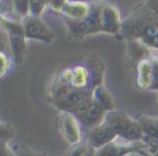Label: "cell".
<instances>
[{"label": "cell", "instance_id": "cb8c5ba5", "mask_svg": "<svg viewBox=\"0 0 158 156\" xmlns=\"http://www.w3.org/2000/svg\"><path fill=\"white\" fill-rule=\"evenodd\" d=\"M145 5L148 8L152 15H153V18L156 22V24H158V0H146Z\"/></svg>", "mask_w": 158, "mask_h": 156}, {"label": "cell", "instance_id": "d4e9b609", "mask_svg": "<svg viewBox=\"0 0 158 156\" xmlns=\"http://www.w3.org/2000/svg\"><path fill=\"white\" fill-rule=\"evenodd\" d=\"M1 156H18V154L8 145L7 142L2 141V146H1Z\"/></svg>", "mask_w": 158, "mask_h": 156}, {"label": "cell", "instance_id": "7c38bea8", "mask_svg": "<svg viewBox=\"0 0 158 156\" xmlns=\"http://www.w3.org/2000/svg\"><path fill=\"white\" fill-rule=\"evenodd\" d=\"M106 111L104 109H102L100 106H98L97 103L93 102L91 108L89 109V111L87 112V114L80 119V123L87 127L89 130H92L93 128L98 127L99 125H101L104 122L106 115Z\"/></svg>", "mask_w": 158, "mask_h": 156}, {"label": "cell", "instance_id": "ba28073f", "mask_svg": "<svg viewBox=\"0 0 158 156\" xmlns=\"http://www.w3.org/2000/svg\"><path fill=\"white\" fill-rule=\"evenodd\" d=\"M118 136L116 132L110 127V125L103 122L101 125L93 128L92 130H89L87 141L90 144V146L94 150H100L105 145L114 142Z\"/></svg>", "mask_w": 158, "mask_h": 156}, {"label": "cell", "instance_id": "484cf974", "mask_svg": "<svg viewBox=\"0 0 158 156\" xmlns=\"http://www.w3.org/2000/svg\"><path fill=\"white\" fill-rule=\"evenodd\" d=\"M18 156H39L37 153H35L34 151H31V149H28L27 146H21L19 149V151L16 152Z\"/></svg>", "mask_w": 158, "mask_h": 156}, {"label": "cell", "instance_id": "52a82bcc", "mask_svg": "<svg viewBox=\"0 0 158 156\" xmlns=\"http://www.w3.org/2000/svg\"><path fill=\"white\" fill-rule=\"evenodd\" d=\"M60 130L65 139L72 144L82 141L80 121L72 112H63L59 119Z\"/></svg>", "mask_w": 158, "mask_h": 156}, {"label": "cell", "instance_id": "3957f363", "mask_svg": "<svg viewBox=\"0 0 158 156\" xmlns=\"http://www.w3.org/2000/svg\"><path fill=\"white\" fill-rule=\"evenodd\" d=\"M103 5L104 2H102V0L92 1V10L85 20L72 21L64 18V22L73 38L84 39L87 36L101 33V9Z\"/></svg>", "mask_w": 158, "mask_h": 156}, {"label": "cell", "instance_id": "9a60e30c", "mask_svg": "<svg viewBox=\"0 0 158 156\" xmlns=\"http://www.w3.org/2000/svg\"><path fill=\"white\" fill-rule=\"evenodd\" d=\"M136 121L140 124L145 137L158 139V117L139 115Z\"/></svg>", "mask_w": 158, "mask_h": 156}, {"label": "cell", "instance_id": "30bf717a", "mask_svg": "<svg viewBox=\"0 0 158 156\" xmlns=\"http://www.w3.org/2000/svg\"><path fill=\"white\" fill-rule=\"evenodd\" d=\"M92 94L90 89H77L73 88L70 93L64 98L63 100L54 103L56 108H59L63 112H74L75 109L85 99L89 97Z\"/></svg>", "mask_w": 158, "mask_h": 156}, {"label": "cell", "instance_id": "ac0fdd59", "mask_svg": "<svg viewBox=\"0 0 158 156\" xmlns=\"http://www.w3.org/2000/svg\"><path fill=\"white\" fill-rule=\"evenodd\" d=\"M29 2L31 0H12V10L15 15L20 16L22 20L29 15Z\"/></svg>", "mask_w": 158, "mask_h": 156}, {"label": "cell", "instance_id": "6da1fadb", "mask_svg": "<svg viewBox=\"0 0 158 156\" xmlns=\"http://www.w3.org/2000/svg\"><path fill=\"white\" fill-rule=\"evenodd\" d=\"M153 15L145 2L136 6L132 13L121 24L119 39L121 40H142L149 25L155 24Z\"/></svg>", "mask_w": 158, "mask_h": 156}, {"label": "cell", "instance_id": "5bb4252c", "mask_svg": "<svg viewBox=\"0 0 158 156\" xmlns=\"http://www.w3.org/2000/svg\"><path fill=\"white\" fill-rule=\"evenodd\" d=\"M72 70L73 74L70 85L77 89H90V79H89L88 68L85 65L78 64V65L73 66Z\"/></svg>", "mask_w": 158, "mask_h": 156}, {"label": "cell", "instance_id": "e0dca14e", "mask_svg": "<svg viewBox=\"0 0 158 156\" xmlns=\"http://www.w3.org/2000/svg\"><path fill=\"white\" fill-rule=\"evenodd\" d=\"M91 150H92V147L90 146L88 141L82 140L81 142L72 145L67 156H89Z\"/></svg>", "mask_w": 158, "mask_h": 156}, {"label": "cell", "instance_id": "603a6c76", "mask_svg": "<svg viewBox=\"0 0 158 156\" xmlns=\"http://www.w3.org/2000/svg\"><path fill=\"white\" fill-rule=\"evenodd\" d=\"M69 0H49V8L52 10L53 12L56 13H62L64 7Z\"/></svg>", "mask_w": 158, "mask_h": 156}, {"label": "cell", "instance_id": "7402d4cb", "mask_svg": "<svg viewBox=\"0 0 158 156\" xmlns=\"http://www.w3.org/2000/svg\"><path fill=\"white\" fill-rule=\"evenodd\" d=\"M0 61H1L0 76H1V78H5L6 74L9 72L10 68H11V59L9 58V56L6 53L1 52L0 53Z\"/></svg>", "mask_w": 158, "mask_h": 156}, {"label": "cell", "instance_id": "ffe728a7", "mask_svg": "<svg viewBox=\"0 0 158 156\" xmlns=\"http://www.w3.org/2000/svg\"><path fill=\"white\" fill-rule=\"evenodd\" d=\"M92 103H93V100H92V94H91V95L89 96L87 99H85L84 101L81 102V103L79 104V106L77 107L76 109H75V111L73 113H74L75 116H76L77 119L80 121V119H81L82 117H84L85 115L87 114V112H88L89 109L91 108Z\"/></svg>", "mask_w": 158, "mask_h": 156}, {"label": "cell", "instance_id": "277c9868", "mask_svg": "<svg viewBox=\"0 0 158 156\" xmlns=\"http://www.w3.org/2000/svg\"><path fill=\"white\" fill-rule=\"evenodd\" d=\"M1 26L7 31L8 39L11 46L12 56L15 64H21L26 54V36L22 22H18L1 14Z\"/></svg>", "mask_w": 158, "mask_h": 156}, {"label": "cell", "instance_id": "d6986e66", "mask_svg": "<svg viewBox=\"0 0 158 156\" xmlns=\"http://www.w3.org/2000/svg\"><path fill=\"white\" fill-rule=\"evenodd\" d=\"M47 7H49V0H31L29 2L31 15L40 16Z\"/></svg>", "mask_w": 158, "mask_h": 156}, {"label": "cell", "instance_id": "4316f807", "mask_svg": "<svg viewBox=\"0 0 158 156\" xmlns=\"http://www.w3.org/2000/svg\"><path fill=\"white\" fill-rule=\"evenodd\" d=\"M89 156H97V152H95V150L94 149H92L91 150V152H90V155Z\"/></svg>", "mask_w": 158, "mask_h": 156}, {"label": "cell", "instance_id": "8fae6325", "mask_svg": "<svg viewBox=\"0 0 158 156\" xmlns=\"http://www.w3.org/2000/svg\"><path fill=\"white\" fill-rule=\"evenodd\" d=\"M128 43V60L130 63L138 65L143 59L151 58L153 56L151 49L145 45L141 40H130Z\"/></svg>", "mask_w": 158, "mask_h": 156}, {"label": "cell", "instance_id": "2e32d148", "mask_svg": "<svg viewBox=\"0 0 158 156\" xmlns=\"http://www.w3.org/2000/svg\"><path fill=\"white\" fill-rule=\"evenodd\" d=\"M116 140H115L114 142L103 146L102 149L95 150L97 156H123V155H125L128 151V147L126 146L127 144L120 145L119 143L116 142Z\"/></svg>", "mask_w": 158, "mask_h": 156}, {"label": "cell", "instance_id": "5b68a950", "mask_svg": "<svg viewBox=\"0 0 158 156\" xmlns=\"http://www.w3.org/2000/svg\"><path fill=\"white\" fill-rule=\"evenodd\" d=\"M25 36L28 40H35L44 43H51L54 40V33L40 16L27 15L22 21Z\"/></svg>", "mask_w": 158, "mask_h": 156}, {"label": "cell", "instance_id": "8992f818", "mask_svg": "<svg viewBox=\"0 0 158 156\" xmlns=\"http://www.w3.org/2000/svg\"><path fill=\"white\" fill-rule=\"evenodd\" d=\"M121 24L123 21L117 6L112 2H104L101 9V33L114 35L119 38Z\"/></svg>", "mask_w": 158, "mask_h": 156}, {"label": "cell", "instance_id": "7a4b0ae2", "mask_svg": "<svg viewBox=\"0 0 158 156\" xmlns=\"http://www.w3.org/2000/svg\"><path fill=\"white\" fill-rule=\"evenodd\" d=\"M107 125L116 132L118 138L129 142L142 141L145 135L136 119H133L123 111H110L107 112L104 119Z\"/></svg>", "mask_w": 158, "mask_h": 156}, {"label": "cell", "instance_id": "44dd1931", "mask_svg": "<svg viewBox=\"0 0 158 156\" xmlns=\"http://www.w3.org/2000/svg\"><path fill=\"white\" fill-rule=\"evenodd\" d=\"M153 71H152V88L153 91H158V56H152Z\"/></svg>", "mask_w": 158, "mask_h": 156}, {"label": "cell", "instance_id": "9c48e42d", "mask_svg": "<svg viewBox=\"0 0 158 156\" xmlns=\"http://www.w3.org/2000/svg\"><path fill=\"white\" fill-rule=\"evenodd\" d=\"M92 10V1H68L62 11V16L65 20L81 21L88 18Z\"/></svg>", "mask_w": 158, "mask_h": 156}, {"label": "cell", "instance_id": "4fadbf2b", "mask_svg": "<svg viewBox=\"0 0 158 156\" xmlns=\"http://www.w3.org/2000/svg\"><path fill=\"white\" fill-rule=\"evenodd\" d=\"M92 100L94 103H97L102 109H104L106 112L114 111V99H113L112 95H110V92L107 91V88L103 84L98 85L97 87H94L92 89Z\"/></svg>", "mask_w": 158, "mask_h": 156}]
</instances>
